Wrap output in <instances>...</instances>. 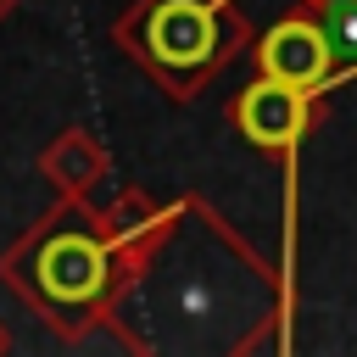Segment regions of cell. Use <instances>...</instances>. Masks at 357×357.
<instances>
[{"instance_id":"cell-1","label":"cell","mask_w":357,"mask_h":357,"mask_svg":"<svg viewBox=\"0 0 357 357\" xmlns=\"http://www.w3.org/2000/svg\"><path fill=\"white\" fill-rule=\"evenodd\" d=\"M279 268L201 195L123 240L106 335L128 357H251L279 346Z\"/></svg>"},{"instance_id":"cell-2","label":"cell","mask_w":357,"mask_h":357,"mask_svg":"<svg viewBox=\"0 0 357 357\" xmlns=\"http://www.w3.org/2000/svg\"><path fill=\"white\" fill-rule=\"evenodd\" d=\"M117 268L123 234L106 223V206H89V195H56L0 251V284L67 346L106 329Z\"/></svg>"},{"instance_id":"cell-3","label":"cell","mask_w":357,"mask_h":357,"mask_svg":"<svg viewBox=\"0 0 357 357\" xmlns=\"http://www.w3.org/2000/svg\"><path fill=\"white\" fill-rule=\"evenodd\" d=\"M112 45L173 106H190L240 50H251V22L234 0H134L112 22Z\"/></svg>"},{"instance_id":"cell-4","label":"cell","mask_w":357,"mask_h":357,"mask_svg":"<svg viewBox=\"0 0 357 357\" xmlns=\"http://www.w3.org/2000/svg\"><path fill=\"white\" fill-rule=\"evenodd\" d=\"M312 112H318L312 89H296V84L268 78V73H257L240 95H229L234 134L245 145H257V151H273V156H284V151L301 145V134L312 128Z\"/></svg>"},{"instance_id":"cell-5","label":"cell","mask_w":357,"mask_h":357,"mask_svg":"<svg viewBox=\"0 0 357 357\" xmlns=\"http://www.w3.org/2000/svg\"><path fill=\"white\" fill-rule=\"evenodd\" d=\"M257 73H268V78H284V84H296V89H329L335 84V50H329V33H324V22H318V11H290V17H279L262 39H257Z\"/></svg>"},{"instance_id":"cell-6","label":"cell","mask_w":357,"mask_h":357,"mask_svg":"<svg viewBox=\"0 0 357 357\" xmlns=\"http://www.w3.org/2000/svg\"><path fill=\"white\" fill-rule=\"evenodd\" d=\"M112 173V156H106V145L89 134V128H61V134H50V145L39 151V178L56 190V195H89L100 178Z\"/></svg>"},{"instance_id":"cell-7","label":"cell","mask_w":357,"mask_h":357,"mask_svg":"<svg viewBox=\"0 0 357 357\" xmlns=\"http://www.w3.org/2000/svg\"><path fill=\"white\" fill-rule=\"evenodd\" d=\"M318 22H324L329 50H335V78L357 73V0H329V6H318Z\"/></svg>"},{"instance_id":"cell-8","label":"cell","mask_w":357,"mask_h":357,"mask_svg":"<svg viewBox=\"0 0 357 357\" xmlns=\"http://www.w3.org/2000/svg\"><path fill=\"white\" fill-rule=\"evenodd\" d=\"M162 212H167V206H156V201H151V195H145L139 184H123V190L112 195V206H106V223H112V229H117V234L128 240V234L151 229V223H156Z\"/></svg>"},{"instance_id":"cell-9","label":"cell","mask_w":357,"mask_h":357,"mask_svg":"<svg viewBox=\"0 0 357 357\" xmlns=\"http://www.w3.org/2000/svg\"><path fill=\"white\" fill-rule=\"evenodd\" d=\"M17 6H22V0H0V22H6V17L17 11Z\"/></svg>"},{"instance_id":"cell-10","label":"cell","mask_w":357,"mask_h":357,"mask_svg":"<svg viewBox=\"0 0 357 357\" xmlns=\"http://www.w3.org/2000/svg\"><path fill=\"white\" fill-rule=\"evenodd\" d=\"M6 351H11V335H6V324H0V357H6Z\"/></svg>"},{"instance_id":"cell-11","label":"cell","mask_w":357,"mask_h":357,"mask_svg":"<svg viewBox=\"0 0 357 357\" xmlns=\"http://www.w3.org/2000/svg\"><path fill=\"white\" fill-rule=\"evenodd\" d=\"M301 6H307V11H318V6H329V0H301Z\"/></svg>"}]
</instances>
